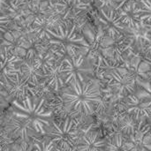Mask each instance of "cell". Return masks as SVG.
I'll return each mask as SVG.
<instances>
[{
	"label": "cell",
	"instance_id": "obj_1",
	"mask_svg": "<svg viewBox=\"0 0 151 151\" xmlns=\"http://www.w3.org/2000/svg\"><path fill=\"white\" fill-rule=\"evenodd\" d=\"M62 99L66 112L86 116L93 114L102 101L99 85L94 81H72L62 90Z\"/></svg>",
	"mask_w": 151,
	"mask_h": 151
},
{
	"label": "cell",
	"instance_id": "obj_2",
	"mask_svg": "<svg viewBox=\"0 0 151 151\" xmlns=\"http://www.w3.org/2000/svg\"><path fill=\"white\" fill-rule=\"evenodd\" d=\"M13 114L17 117L27 119L37 134H45L46 128L53 121V113L46 109L44 97L27 96L25 99H14L12 102Z\"/></svg>",
	"mask_w": 151,
	"mask_h": 151
},
{
	"label": "cell",
	"instance_id": "obj_3",
	"mask_svg": "<svg viewBox=\"0 0 151 151\" xmlns=\"http://www.w3.org/2000/svg\"><path fill=\"white\" fill-rule=\"evenodd\" d=\"M45 38L49 44L61 48L65 52L70 53L71 50H87L89 48L88 42L76 33V25L64 23L55 28L48 29L45 33Z\"/></svg>",
	"mask_w": 151,
	"mask_h": 151
},
{
	"label": "cell",
	"instance_id": "obj_4",
	"mask_svg": "<svg viewBox=\"0 0 151 151\" xmlns=\"http://www.w3.org/2000/svg\"><path fill=\"white\" fill-rule=\"evenodd\" d=\"M44 135L50 137L60 150H75L79 142V131L71 117H66L59 122L53 120L46 128Z\"/></svg>",
	"mask_w": 151,
	"mask_h": 151
},
{
	"label": "cell",
	"instance_id": "obj_5",
	"mask_svg": "<svg viewBox=\"0 0 151 151\" xmlns=\"http://www.w3.org/2000/svg\"><path fill=\"white\" fill-rule=\"evenodd\" d=\"M104 60V68H109L108 72L105 73L109 78V86L115 89L117 93L120 96H129L135 92L136 85L138 83V73L136 69L130 70L126 69L123 66L113 67L110 65L109 63Z\"/></svg>",
	"mask_w": 151,
	"mask_h": 151
},
{
	"label": "cell",
	"instance_id": "obj_6",
	"mask_svg": "<svg viewBox=\"0 0 151 151\" xmlns=\"http://www.w3.org/2000/svg\"><path fill=\"white\" fill-rule=\"evenodd\" d=\"M62 71L66 85L74 81H83L94 73L93 66L89 61L83 55L73 52L64 57Z\"/></svg>",
	"mask_w": 151,
	"mask_h": 151
},
{
	"label": "cell",
	"instance_id": "obj_7",
	"mask_svg": "<svg viewBox=\"0 0 151 151\" xmlns=\"http://www.w3.org/2000/svg\"><path fill=\"white\" fill-rule=\"evenodd\" d=\"M97 19L111 38L121 36L127 27L119 12L113 9L100 8L97 12Z\"/></svg>",
	"mask_w": 151,
	"mask_h": 151
},
{
	"label": "cell",
	"instance_id": "obj_8",
	"mask_svg": "<svg viewBox=\"0 0 151 151\" xmlns=\"http://www.w3.org/2000/svg\"><path fill=\"white\" fill-rule=\"evenodd\" d=\"M4 131L8 137L19 142H30L32 138L37 134L27 119L15 115L7 120L4 126Z\"/></svg>",
	"mask_w": 151,
	"mask_h": 151
},
{
	"label": "cell",
	"instance_id": "obj_9",
	"mask_svg": "<svg viewBox=\"0 0 151 151\" xmlns=\"http://www.w3.org/2000/svg\"><path fill=\"white\" fill-rule=\"evenodd\" d=\"M2 87L5 88L6 92L11 97L19 100L25 99L27 96H34L37 92L36 86L28 82L21 75L20 71L17 72L8 81L3 83Z\"/></svg>",
	"mask_w": 151,
	"mask_h": 151
},
{
	"label": "cell",
	"instance_id": "obj_10",
	"mask_svg": "<svg viewBox=\"0 0 151 151\" xmlns=\"http://www.w3.org/2000/svg\"><path fill=\"white\" fill-rule=\"evenodd\" d=\"M151 146V127L144 124L133 134L128 135V141L124 143L122 150H150Z\"/></svg>",
	"mask_w": 151,
	"mask_h": 151
},
{
	"label": "cell",
	"instance_id": "obj_11",
	"mask_svg": "<svg viewBox=\"0 0 151 151\" xmlns=\"http://www.w3.org/2000/svg\"><path fill=\"white\" fill-rule=\"evenodd\" d=\"M42 40L36 33L32 32L24 36L22 41L17 46L16 50L18 55L23 59L35 58L43 50Z\"/></svg>",
	"mask_w": 151,
	"mask_h": 151
},
{
	"label": "cell",
	"instance_id": "obj_12",
	"mask_svg": "<svg viewBox=\"0 0 151 151\" xmlns=\"http://www.w3.org/2000/svg\"><path fill=\"white\" fill-rule=\"evenodd\" d=\"M125 111L140 120L151 118V100L146 97L140 98L134 94L129 95L126 102Z\"/></svg>",
	"mask_w": 151,
	"mask_h": 151
},
{
	"label": "cell",
	"instance_id": "obj_13",
	"mask_svg": "<svg viewBox=\"0 0 151 151\" xmlns=\"http://www.w3.org/2000/svg\"><path fill=\"white\" fill-rule=\"evenodd\" d=\"M1 51V84H3L20 71V63L23 58L4 48H2Z\"/></svg>",
	"mask_w": 151,
	"mask_h": 151
},
{
	"label": "cell",
	"instance_id": "obj_14",
	"mask_svg": "<svg viewBox=\"0 0 151 151\" xmlns=\"http://www.w3.org/2000/svg\"><path fill=\"white\" fill-rule=\"evenodd\" d=\"M106 45L103 50L106 51V55H109L114 64H120L124 61L125 55L130 50L133 45L132 41L127 36L121 35L119 39L110 43H102Z\"/></svg>",
	"mask_w": 151,
	"mask_h": 151
},
{
	"label": "cell",
	"instance_id": "obj_15",
	"mask_svg": "<svg viewBox=\"0 0 151 151\" xmlns=\"http://www.w3.org/2000/svg\"><path fill=\"white\" fill-rule=\"evenodd\" d=\"M63 65H64V58H58L54 63V65L45 73L43 79L46 85L55 91H59L61 88H64L65 85H66L62 71Z\"/></svg>",
	"mask_w": 151,
	"mask_h": 151
},
{
	"label": "cell",
	"instance_id": "obj_16",
	"mask_svg": "<svg viewBox=\"0 0 151 151\" xmlns=\"http://www.w3.org/2000/svg\"><path fill=\"white\" fill-rule=\"evenodd\" d=\"M20 73L28 82L35 86H37L45 76L35 58L23 59L20 63Z\"/></svg>",
	"mask_w": 151,
	"mask_h": 151
},
{
	"label": "cell",
	"instance_id": "obj_17",
	"mask_svg": "<svg viewBox=\"0 0 151 151\" xmlns=\"http://www.w3.org/2000/svg\"><path fill=\"white\" fill-rule=\"evenodd\" d=\"M138 7L139 5L135 1H128L119 8L120 10L119 13L128 27H139L142 24V21L140 20L137 13Z\"/></svg>",
	"mask_w": 151,
	"mask_h": 151
},
{
	"label": "cell",
	"instance_id": "obj_18",
	"mask_svg": "<svg viewBox=\"0 0 151 151\" xmlns=\"http://www.w3.org/2000/svg\"><path fill=\"white\" fill-rule=\"evenodd\" d=\"M106 142L102 139L98 133L89 132L83 135L78 142L75 150H105Z\"/></svg>",
	"mask_w": 151,
	"mask_h": 151
},
{
	"label": "cell",
	"instance_id": "obj_19",
	"mask_svg": "<svg viewBox=\"0 0 151 151\" xmlns=\"http://www.w3.org/2000/svg\"><path fill=\"white\" fill-rule=\"evenodd\" d=\"M125 34L138 50H144L146 44L150 41V31L143 27L142 25L135 27H127Z\"/></svg>",
	"mask_w": 151,
	"mask_h": 151
},
{
	"label": "cell",
	"instance_id": "obj_20",
	"mask_svg": "<svg viewBox=\"0 0 151 151\" xmlns=\"http://www.w3.org/2000/svg\"><path fill=\"white\" fill-rule=\"evenodd\" d=\"M143 125V120L136 119L134 115L127 113L119 122V131H121L125 135L128 136L134 134Z\"/></svg>",
	"mask_w": 151,
	"mask_h": 151
},
{
	"label": "cell",
	"instance_id": "obj_21",
	"mask_svg": "<svg viewBox=\"0 0 151 151\" xmlns=\"http://www.w3.org/2000/svg\"><path fill=\"white\" fill-rule=\"evenodd\" d=\"M35 58L38 62L41 69L43 71L44 73L49 71V69L54 65V63L58 59L55 53L50 50H42Z\"/></svg>",
	"mask_w": 151,
	"mask_h": 151
},
{
	"label": "cell",
	"instance_id": "obj_22",
	"mask_svg": "<svg viewBox=\"0 0 151 151\" xmlns=\"http://www.w3.org/2000/svg\"><path fill=\"white\" fill-rule=\"evenodd\" d=\"M55 145L56 143L47 135L44 138L33 137L30 142L31 150H54L57 149Z\"/></svg>",
	"mask_w": 151,
	"mask_h": 151
},
{
	"label": "cell",
	"instance_id": "obj_23",
	"mask_svg": "<svg viewBox=\"0 0 151 151\" xmlns=\"http://www.w3.org/2000/svg\"><path fill=\"white\" fill-rule=\"evenodd\" d=\"M138 7V17L145 25L151 27V2L150 0H141Z\"/></svg>",
	"mask_w": 151,
	"mask_h": 151
},
{
	"label": "cell",
	"instance_id": "obj_24",
	"mask_svg": "<svg viewBox=\"0 0 151 151\" xmlns=\"http://www.w3.org/2000/svg\"><path fill=\"white\" fill-rule=\"evenodd\" d=\"M124 135L125 134L121 131L117 133L111 139H110L108 141V142H106L105 150H122V148L124 146V143H125Z\"/></svg>",
	"mask_w": 151,
	"mask_h": 151
},
{
	"label": "cell",
	"instance_id": "obj_25",
	"mask_svg": "<svg viewBox=\"0 0 151 151\" xmlns=\"http://www.w3.org/2000/svg\"><path fill=\"white\" fill-rule=\"evenodd\" d=\"M100 5V8L104 9H119L123 4L125 0H97Z\"/></svg>",
	"mask_w": 151,
	"mask_h": 151
},
{
	"label": "cell",
	"instance_id": "obj_26",
	"mask_svg": "<svg viewBox=\"0 0 151 151\" xmlns=\"http://www.w3.org/2000/svg\"><path fill=\"white\" fill-rule=\"evenodd\" d=\"M138 84L140 85V86H142L143 88H144V90L139 95V96H137L138 97H140V98H144V97H146V98H149V99H150L151 100V82L150 81H145L144 80H139L138 79Z\"/></svg>",
	"mask_w": 151,
	"mask_h": 151
},
{
	"label": "cell",
	"instance_id": "obj_27",
	"mask_svg": "<svg viewBox=\"0 0 151 151\" xmlns=\"http://www.w3.org/2000/svg\"><path fill=\"white\" fill-rule=\"evenodd\" d=\"M67 4L76 7V8H81V5L84 4H87L89 0H65Z\"/></svg>",
	"mask_w": 151,
	"mask_h": 151
},
{
	"label": "cell",
	"instance_id": "obj_28",
	"mask_svg": "<svg viewBox=\"0 0 151 151\" xmlns=\"http://www.w3.org/2000/svg\"><path fill=\"white\" fill-rule=\"evenodd\" d=\"M143 51H144V55H145L146 58H148V59L151 60V31H150V41L146 44V46H145V48H144Z\"/></svg>",
	"mask_w": 151,
	"mask_h": 151
},
{
	"label": "cell",
	"instance_id": "obj_29",
	"mask_svg": "<svg viewBox=\"0 0 151 151\" xmlns=\"http://www.w3.org/2000/svg\"><path fill=\"white\" fill-rule=\"evenodd\" d=\"M150 82H151V72H150Z\"/></svg>",
	"mask_w": 151,
	"mask_h": 151
},
{
	"label": "cell",
	"instance_id": "obj_30",
	"mask_svg": "<svg viewBox=\"0 0 151 151\" xmlns=\"http://www.w3.org/2000/svg\"><path fill=\"white\" fill-rule=\"evenodd\" d=\"M150 2H151V0H150Z\"/></svg>",
	"mask_w": 151,
	"mask_h": 151
}]
</instances>
